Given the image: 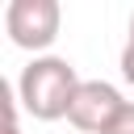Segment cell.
I'll list each match as a JSON object with an SVG mask.
<instances>
[{
	"label": "cell",
	"instance_id": "obj_1",
	"mask_svg": "<svg viewBox=\"0 0 134 134\" xmlns=\"http://www.w3.org/2000/svg\"><path fill=\"white\" fill-rule=\"evenodd\" d=\"M80 84L84 80L75 75V67L63 54H38L17 75V100L34 121H59V117H67Z\"/></svg>",
	"mask_w": 134,
	"mask_h": 134
},
{
	"label": "cell",
	"instance_id": "obj_2",
	"mask_svg": "<svg viewBox=\"0 0 134 134\" xmlns=\"http://www.w3.org/2000/svg\"><path fill=\"white\" fill-rule=\"evenodd\" d=\"M59 25H63L59 0H8V8H4L8 42L21 46V50H34V59L54 46Z\"/></svg>",
	"mask_w": 134,
	"mask_h": 134
},
{
	"label": "cell",
	"instance_id": "obj_3",
	"mask_svg": "<svg viewBox=\"0 0 134 134\" xmlns=\"http://www.w3.org/2000/svg\"><path fill=\"white\" fill-rule=\"evenodd\" d=\"M121 105H126V96H121L113 84H105V80H84V84L75 88V100H71V109H67V121H71L80 134H105V130L113 126V117L121 113Z\"/></svg>",
	"mask_w": 134,
	"mask_h": 134
},
{
	"label": "cell",
	"instance_id": "obj_4",
	"mask_svg": "<svg viewBox=\"0 0 134 134\" xmlns=\"http://www.w3.org/2000/svg\"><path fill=\"white\" fill-rule=\"evenodd\" d=\"M105 134H134V100H126V105H121V113L113 117V126H109Z\"/></svg>",
	"mask_w": 134,
	"mask_h": 134
},
{
	"label": "cell",
	"instance_id": "obj_5",
	"mask_svg": "<svg viewBox=\"0 0 134 134\" xmlns=\"http://www.w3.org/2000/svg\"><path fill=\"white\" fill-rule=\"evenodd\" d=\"M121 80L134 88V42H126V50H121Z\"/></svg>",
	"mask_w": 134,
	"mask_h": 134
},
{
	"label": "cell",
	"instance_id": "obj_6",
	"mask_svg": "<svg viewBox=\"0 0 134 134\" xmlns=\"http://www.w3.org/2000/svg\"><path fill=\"white\" fill-rule=\"evenodd\" d=\"M0 134H21V126H17V117H4V130Z\"/></svg>",
	"mask_w": 134,
	"mask_h": 134
},
{
	"label": "cell",
	"instance_id": "obj_7",
	"mask_svg": "<svg viewBox=\"0 0 134 134\" xmlns=\"http://www.w3.org/2000/svg\"><path fill=\"white\" fill-rule=\"evenodd\" d=\"M130 42H134V17H130Z\"/></svg>",
	"mask_w": 134,
	"mask_h": 134
}]
</instances>
